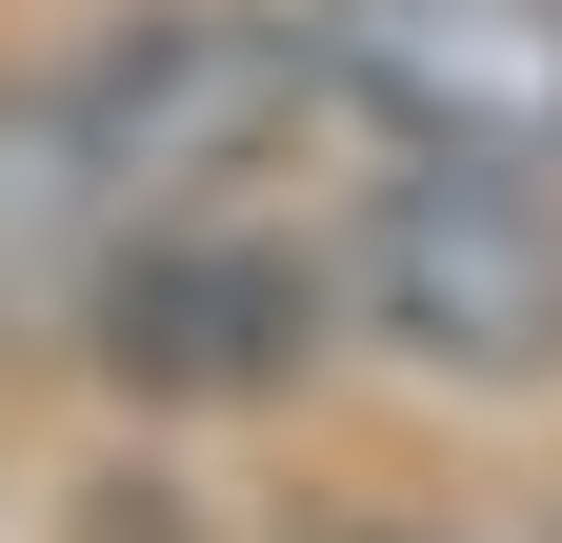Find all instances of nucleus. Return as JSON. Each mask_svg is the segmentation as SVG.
I'll return each instance as SVG.
<instances>
[{
	"instance_id": "1",
	"label": "nucleus",
	"mask_w": 562,
	"mask_h": 543,
	"mask_svg": "<svg viewBox=\"0 0 562 543\" xmlns=\"http://www.w3.org/2000/svg\"><path fill=\"white\" fill-rule=\"evenodd\" d=\"M60 121H81L101 222H241L341 101H322V41L281 0H140L60 60Z\"/></svg>"
},
{
	"instance_id": "2",
	"label": "nucleus",
	"mask_w": 562,
	"mask_h": 543,
	"mask_svg": "<svg viewBox=\"0 0 562 543\" xmlns=\"http://www.w3.org/2000/svg\"><path fill=\"white\" fill-rule=\"evenodd\" d=\"M341 322L402 363V383H462V402H542L562 383V181L522 162H402L362 222H341Z\"/></svg>"
},
{
	"instance_id": "3",
	"label": "nucleus",
	"mask_w": 562,
	"mask_h": 543,
	"mask_svg": "<svg viewBox=\"0 0 562 543\" xmlns=\"http://www.w3.org/2000/svg\"><path fill=\"white\" fill-rule=\"evenodd\" d=\"M322 322H341L322 242L241 201V222H121L60 343H81L121 402H161V423H241V402H281L322 363Z\"/></svg>"
},
{
	"instance_id": "4",
	"label": "nucleus",
	"mask_w": 562,
	"mask_h": 543,
	"mask_svg": "<svg viewBox=\"0 0 562 543\" xmlns=\"http://www.w3.org/2000/svg\"><path fill=\"white\" fill-rule=\"evenodd\" d=\"M322 101L402 162H522L562 181V0H302Z\"/></svg>"
},
{
	"instance_id": "5",
	"label": "nucleus",
	"mask_w": 562,
	"mask_h": 543,
	"mask_svg": "<svg viewBox=\"0 0 562 543\" xmlns=\"http://www.w3.org/2000/svg\"><path fill=\"white\" fill-rule=\"evenodd\" d=\"M101 181H81V121H60V81H0V343H60L101 282Z\"/></svg>"
},
{
	"instance_id": "6",
	"label": "nucleus",
	"mask_w": 562,
	"mask_h": 543,
	"mask_svg": "<svg viewBox=\"0 0 562 543\" xmlns=\"http://www.w3.org/2000/svg\"><path fill=\"white\" fill-rule=\"evenodd\" d=\"M302 543H462V523H402V503H341V523H302Z\"/></svg>"
},
{
	"instance_id": "7",
	"label": "nucleus",
	"mask_w": 562,
	"mask_h": 543,
	"mask_svg": "<svg viewBox=\"0 0 562 543\" xmlns=\"http://www.w3.org/2000/svg\"><path fill=\"white\" fill-rule=\"evenodd\" d=\"M542 543H562V523H542Z\"/></svg>"
}]
</instances>
